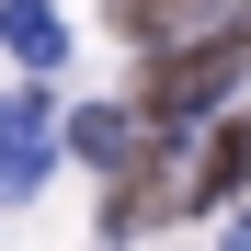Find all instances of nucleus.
<instances>
[{
    "label": "nucleus",
    "instance_id": "1",
    "mask_svg": "<svg viewBox=\"0 0 251 251\" xmlns=\"http://www.w3.org/2000/svg\"><path fill=\"white\" fill-rule=\"evenodd\" d=\"M240 69H251V23H240V34H194L183 57H149L137 114H149V126H183V114H205V103H217Z\"/></svg>",
    "mask_w": 251,
    "mask_h": 251
},
{
    "label": "nucleus",
    "instance_id": "2",
    "mask_svg": "<svg viewBox=\"0 0 251 251\" xmlns=\"http://www.w3.org/2000/svg\"><path fill=\"white\" fill-rule=\"evenodd\" d=\"M57 137H69V114L46 92H0V194H34V183H46Z\"/></svg>",
    "mask_w": 251,
    "mask_h": 251
},
{
    "label": "nucleus",
    "instance_id": "3",
    "mask_svg": "<svg viewBox=\"0 0 251 251\" xmlns=\"http://www.w3.org/2000/svg\"><path fill=\"white\" fill-rule=\"evenodd\" d=\"M194 183H183V160H172V137H149L137 160H126V183H114V240H137V228H160V217H172V205H183Z\"/></svg>",
    "mask_w": 251,
    "mask_h": 251
},
{
    "label": "nucleus",
    "instance_id": "4",
    "mask_svg": "<svg viewBox=\"0 0 251 251\" xmlns=\"http://www.w3.org/2000/svg\"><path fill=\"white\" fill-rule=\"evenodd\" d=\"M103 23H114V34H183V23H205V34H240L251 12H240V0H103Z\"/></svg>",
    "mask_w": 251,
    "mask_h": 251
},
{
    "label": "nucleus",
    "instance_id": "5",
    "mask_svg": "<svg viewBox=\"0 0 251 251\" xmlns=\"http://www.w3.org/2000/svg\"><path fill=\"white\" fill-rule=\"evenodd\" d=\"M0 46H12L23 69H57L69 57V23L46 12V0H0Z\"/></svg>",
    "mask_w": 251,
    "mask_h": 251
},
{
    "label": "nucleus",
    "instance_id": "6",
    "mask_svg": "<svg viewBox=\"0 0 251 251\" xmlns=\"http://www.w3.org/2000/svg\"><path fill=\"white\" fill-rule=\"evenodd\" d=\"M240 183H251V126H217L205 160H194V205H228Z\"/></svg>",
    "mask_w": 251,
    "mask_h": 251
},
{
    "label": "nucleus",
    "instance_id": "7",
    "mask_svg": "<svg viewBox=\"0 0 251 251\" xmlns=\"http://www.w3.org/2000/svg\"><path fill=\"white\" fill-rule=\"evenodd\" d=\"M69 149H80V160H137V126L103 114V103H80V114H69Z\"/></svg>",
    "mask_w": 251,
    "mask_h": 251
},
{
    "label": "nucleus",
    "instance_id": "8",
    "mask_svg": "<svg viewBox=\"0 0 251 251\" xmlns=\"http://www.w3.org/2000/svg\"><path fill=\"white\" fill-rule=\"evenodd\" d=\"M228 251H251V217H228Z\"/></svg>",
    "mask_w": 251,
    "mask_h": 251
}]
</instances>
